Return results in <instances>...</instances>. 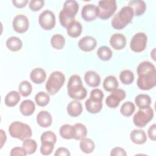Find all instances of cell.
Wrapping results in <instances>:
<instances>
[{
	"mask_svg": "<svg viewBox=\"0 0 156 156\" xmlns=\"http://www.w3.org/2000/svg\"><path fill=\"white\" fill-rule=\"evenodd\" d=\"M119 79L123 84L130 85L134 80V74L131 71L124 69L120 73Z\"/></svg>",
	"mask_w": 156,
	"mask_h": 156,
	"instance_id": "obj_36",
	"label": "cell"
},
{
	"mask_svg": "<svg viewBox=\"0 0 156 156\" xmlns=\"http://www.w3.org/2000/svg\"><path fill=\"white\" fill-rule=\"evenodd\" d=\"M41 142H50L55 144L57 141L56 135L52 131L48 130L44 132L40 137Z\"/></svg>",
	"mask_w": 156,
	"mask_h": 156,
	"instance_id": "obj_39",
	"label": "cell"
},
{
	"mask_svg": "<svg viewBox=\"0 0 156 156\" xmlns=\"http://www.w3.org/2000/svg\"><path fill=\"white\" fill-rule=\"evenodd\" d=\"M30 80L36 84L43 83L46 78V73L41 68H35L30 73Z\"/></svg>",
	"mask_w": 156,
	"mask_h": 156,
	"instance_id": "obj_21",
	"label": "cell"
},
{
	"mask_svg": "<svg viewBox=\"0 0 156 156\" xmlns=\"http://www.w3.org/2000/svg\"><path fill=\"white\" fill-rule=\"evenodd\" d=\"M35 101L38 106L44 107L49 104L50 101V96L47 93L40 91L36 94L35 96Z\"/></svg>",
	"mask_w": 156,
	"mask_h": 156,
	"instance_id": "obj_35",
	"label": "cell"
},
{
	"mask_svg": "<svg viewBox=\"0 0 156 156\" xmlns=\"http://www.w3.org/2000/svg\"><path fill=\"white\" fill-rule=\"evenodd\" d=\"M9 132L12 138L24 140L32 135L31 128L27 124L20 121H14L9 126Z\"/></svg>",
	"mask_w": 156,
	"mask_h": 156,
	"instance_id": "obj_6",
	"label": "cell"
},
{
	"mask_svg": "<svg viewBox=\"0 0 156 156\" xmlns=\"http://www.w3.org/2000/svg\"><path fill=\"white\" fill-rule=\"evenodd\" d=\"M118 82L116 78L113 76H108L106 77L103 82L104 89L109 92L118 88Z\"/></svg>",
	"mask_w": 156,
	"mask_h": 156,
	"instance_id": "obj_27",
	"label": "cell"
},
{
	"mask_svg": "<svg viewBox=\"0 0 156 156\" xmlns=\"http://www.w3.org/2000/svg\"><path fill=\"white\" fill-rule=\"evenodd\" d=\"M111 92L105 99V104L108 107L115 108L119 105L120 102L125 99L126 93L124 90L120 88H116Z\"/></svg>",
	"mask_w": 156,
	"mask_h": 156,
	"instance_id": "obj_12",
	"label": "cell"
},
{
	"mask_svg": "<svg viewBox=\"0 0 156 156\" xmlns=\"http://www.w3.org/2000/svg\"><path fill=\"white\" fill-rule=\"evenodd\" d=\"M0 132H1V148H2L4 144L6 141L7 136H6L5 133L4 132V130L2 129H1Z\"/></svg>",
	"mask_w": 156,
	"mask_h": 156,
	"instance_id": "obj_47",
	"label": "cell"
},
{
	"mask_svg": "<svg viewBox=\"0 0 156 156\" xmlns=\"http://www.w3.org/2000/svg\"><path fill=\"white\" fill-rule=\"evenodd\" d=\"M62 138L66 140L74 139V127L70 124H65L62 125L59 130Z\"/></svg>",
	"mask_w": 156,
	"mask_h": 156,
	"instance_id": "obj_31",
	"label": "cell"
},
{
	"mask_svg": "<svg viewBox=\"0 0 156 156\" xmlns=\"http://www.w3.org/2000/svg\"><path fill=\"white\" fill-rule=\"evenodd\" d=\"M97 41L96 39L91 36H85L82 38L78 42L79 49L85 52L93 51L96 46Z\"/></svg>",
	"mask_w": 156,
	"mask_h": 156,
	"instance_id": "obj_15",
	"label": "cell"
},
{
	"mask_svg": "<svg viewBox=\"0 0 156 156\" xmlns=\"http://www.w3.org/2000/svg\"><path fill=\"white\" fill-rule=\"evenodd\" d=\"M22 146L26 151L27 155H30L36 151L37 149V143L34 140L29 138L23 140Z\"/></svg>",
	"mask_w": 156,
	"mask_h": 156,
	"instance_id": "obj_32",
	"label": "cell"
},
{
	"mask_svg": "<svg viewBox=\"0 0 156 156\" xmlns=\"http://www.w3.org/2000/svg\"><path fill=\"white\" fill-rule=\"evenodd\" d=\"M74 139L80 140L87 135V129L86 126L82 123H76L74 126Z\"/></svg>",
	"mask_w": 156,
	"mask_h": 156,
	"instance_id": "obj_29",
	"label": "cell"
},
{
	"mask_svg": "<svg viewBox=\"0 0 156 156\" xmlns=\"http://www.w3.org/2000/svg\"><path fill=\"white\" fill-rule=\"evenodd\" d=\"M54 144L50 142H43L40 147V152L42 155H50L54 148Z\"/></svg>",
	"mask_w": 156,
	"mask_h": 156,
	"instance_id": "obj_40",
	"label": "cell"
},
{
	"mask_svg": "<svg viewBox=\"0 0 156 156\" xmlns=\"http://www.w3.org/2000/svg\"><path fill=\"white\" fill-rule=\"evenodd\" d=\"M21 99L20 92L16 91H11L5 96L4 102L8 107H12L18 104Z\"/></svg>",
	"mask_w": 156,
	"mask_h": 156,
	"instance_id": "obj_24",
	"label": "cell"
},
{
	"mask_svg": "<svg viewBox=\"0 0 156 156\" xmlns=\"http://www.w3.org/2000/svg\"><path fill=\"white\" fill-rule=\"evenodd\" d=\"M97 55L101 60L107 61L112 58V51L108 46H102L98 49Z\"/></svg>",
	"mask_w": 156,
	"mask_h": 156,
	"instance_id": "obj_34",
	"label": "cell"
},
{
	"mask_svg": "<svg viewBox=\"0 0 156 156\" xmlns=\"http://www.w3.org/2000/svg\"><path fill=\"white\" fill-rule=\"evenodd\" d=\"M154 117V110L149 107L146 108L140 109L133 116V122L138 127H144Z\"/></svg>",
	"mask_w": 156,
	"mask_h": 156,
	"instance_id": "obj_9",
	"label": "cell"
},
{
	"mask_svg": "<svg viewBox=\"0 0 156 156\" xmlns=\"http://www.w3.org/2000/svg\"><path fill=\"white\" fill-rule=\"evenodd\" d=\"M40 26L46 30H49L54 27L55 25V16L54 13L49 10L41 12L38 18Z\"/></svg>",
	"mask_w": 156,
	"mask_h": 156,
	"instance_id": "obj_11",
	"label": "cell"
},
{
	"mask_svg": "<svg viewBox=\"0 0 156 156\" xmlns=\"http://www.w3.org/2000/svg\"><path fill=\"white\" fill-rule=\"evenodd\" d=\"M98 16L102 20L110 18L116 10L115 0H102L98 2Z\"/></svg>",
	"mask_w": 156,
	"mask_h": 156,
	"instance_id": "obj_8",
	"label": "cell"
},
{
	"mask_svg": "<svg viewBox=\"0 0 156 156\" xmlns=\"http://www.w3.org/2000/svg\"><path fill=\"white\" fill-rule=\"evenodd\" d=\"M37 124L41 127H48L52 124V116L48 111H40L37 114Z\"/></svg>",
	"mask_w": 156,
	"mask_h": 156,
	"instance_id": "obj_17",
	"label": "cell"
},
{
	"mask_svg": "<svg viewBox=\"0 0 156 156\" xmlns=\"http://www.w3.org/2000/svg\"><path fill=\"white\" fill-rule=\"evenodd\" d=\"M35 110V103L30 99H26L22 101V102L20 104V111L21 113L25 116H29L32 115Z\"/></svg>",
	"mask_w": 156,
	"mask_h": 156,
	"instance_id": "obj_23",
	"label": "cell"
},
{
	"mask_svg": "<svg viewBox=\"0 0 156 156\" xmlns=\"http://www.w3.org/2000/svg\"><path fill=\"white\" fill-rule=\"evenodd\" d=\"M147 36L143 32H138L135 34L130 43L131 50L135 52H140L144 51L147 44Z\"/></svg>",
	"mask_w": 156,
	"mask_h": 156,
	"instance_id": "obj_10",
	"label": "cell"
},
{
	"mask_svg": "<svg viewBox=\"0 0 156 156\" xmlns=\"http://www.w3.org/2000/svg\"><path fill=\"white\" fill-rule=\"evenodd\" d=\"M84 79L86 83L91 87H97L101 83V77L95 71H88L85 73Z\"/></svg>",
	"mask_w": 156,
	"mask_h": 156,
	"instance_id": "obj_19",
	"label": "cell"
},
{
	"mask_svg": "<svg viewBox=\"0 0 156 156\" xmlns=\"http://www.w3.org/2000/svg\"><path fill=\"white\" fill-rule=\"evenodd\" d=\"M65 81V76L61 71H55L52 72L46 83V89L50 95L55 94L62 87Z\"/></svg>",
	"mask_w": 156,
	"mask_h": 156,
	"instance_id": "obj_7",
	"label": "cell"
},
{
	"mask_svg": "<svg viewBox=\"0 0 156 156\" xmlns=\"http://www.w3.org/2000/svg\"><path fill=\"white\" fill-rule=\"evenodd\" d=\"M82 18L86 21H91L98 17V9L94 4L85 5L81 11Z\"/></svg>",
	"mask_w": 156,
	"mask_h": 156,
	"instance_id": "obj_14",
	"label": "cell"
},
{
	"mask_svg": "<svg viewBox=\"0 0 156 156\" xmlns=\"http://www.w3.org/2000/svg\"><path fill=\"white\" fill-rule=\"evenodd\" d=\"M44 4V1L43 0H32L29 2V7L32 11L37 12L43 7Z\"/></svg>",
	"mask_w": 156,
	"mask_h": 156,
	"instance_id": "obj_41",
	"label": "cell"
},
{
	"mask_svg": "<svg viewBox=\"0 0 156 156\" xmlns=\"http://www.w3.org/2000/svg\"><path fill=\"white\" fill-rule=\"evenodd\" d=\"M12 3L17 8H23L28 3L27 0H13Z\"/></svg>",
	"mask_w": 156,
	"mask_h": 156,
	"instance_id": "obj_46",
	"label": "cell"
},
{
	"mask_svg": "<svg viewBox=\"0 0 156 156\" xmlns=\"http://www.w3.org/2000/svg\"><path fill=\"white\" fill-rule=\"evenodd\" d=\"M82 27L81 24L77 21H74L66 28V32L68 35L73 38H76L79 37L82 33Z\"/></svg>",
	"mask_w": 156,
	"mask_h": 156,
	"instance_id": "obj_26",
	"label": "cell"
},
{
	"mask_svg": "<svg viewBox=\"0 0 156 156\" xmlns=\"http://www.w3.org/2000/svg\"><path fill=\"white\" fill-rule=\"evenodd\" d=\"M133 16L132 9L128 5L124 6L113 17L111 21L112 26L115 29H122L130 23Z\"/></svg>",
	"mask_w": 156,
	"mask_h": 156,
	"instance_id": "obj_4",
	"label": "cell"
},
{
	"mask_svg": "<svg viewBox=\"0 0 156 156\" xmlns=\"http://www.w3.org/2000/svg\"><path fill=\"white\" fill-rule=\"evenodd\" d=\"M51 44L54 48L60 50L63 48L65 44V39L64 37L60 34H55L51 37Z\"/></svg>",
	"mask_w": 156,
	"mask_h": 156,
	"instance_id": "obj_33",
	"label": "cell"
},
{
	"mask_svg": "<svg viewBox=\"0 0 156 156\" xmlns=\"http://www.w3.org/2000/svg\"><path fill=\"white\" fill-rule=\"evenodd\" d=\"M135 102L140 109L146 108L151 104V98L146 94H140L135 97Z\"/></svg>",
	"mask_w": 156,
	"mask_h": 156,
	"instance_id": "obj_25",
	"label": "cell"
},
{
	"mask_svg": "<svg viewBox=\"0 0 156 156\" xmlns=\"http://www.w3.org/2000/svg\"><path fill=\"white\" fill-rule=\"evenodd\" d=\"M127 155L125 150L120 147H115L113 148L110 152L111 156H126Z\"/></svg>",
	"mask_w": 156,
	"mask_h": 156,
	"instance_id": "obj_43",
	"label": "cell"
},
{
	"mask_svg": "<svg viewBox=\"0 0 156 156\" xmlns=\"http://www.w3.org/2000/svg\"><path fill=\"white\" fill-rule=\"evenodd\" d=\"M67 91L69 96L74 100H82L87 94L86 88L83 86L80 77L77 74L72 75L67 84Z\"/></svg>",
	"mask_w": 156,
	"mask_h": 156,
	"instance_id": "obj_3",
	"label": "cell"
},
{
	"mask_svg": "<svg viewBox=\"0 0 156 156\" xmlns=\"http://www.w3.org/2000/svg\"><path fill=\"white\" fill-rule=\"evenodd\" d=\"M71 154L69 150L65 147H62L58 148L54 154L55 156H60V155L69 156Z\"/></svg>",
	"mask_w": 156,
	"mask_h": 156,
	"instance_id": "obj_45",
	"label": "cell"
},
{
	"mask_svg": "<svg viewBox=\"0 0 156 156\" xmlns=\"http://www.w3.org/2000/svg\"><path fill=\"white\" fill-rule=\"evenodd\" d=\"M66 110L69 115L73 117H76L82 113L83 111V107L79 101L74 100L71 101L68 104Z\"/></svg>",
	"mask_w": 156,
	"mask_h": 156,
	"instance_id": "obj_20",
	"label": "cell"
},
{
	"mask_svg": "<svg viewBox=\"0 0 156 156\" xmlns=\"http://www.w3.org/2000/svg\"><path fill=\"white\" fill-rule=\"evenodd\" d=\"M79 7V4L76 1L68 0L64 2L63 9L59 14V21L62 26L67 28L75 21V16Z\"/></svg>",
	"mask_w": 156,
	"mask_h": 156,
	"instance_id": "obj_2",
	"label": "cell"
},
{
	"mask_svg": "<svg viewBox=\"0 0 156 156\" xmlns=\"http://www.w3.org/2000/svg\"><path fill=\"white\" fill-rule=\"evenodd\" d=\"M135 110V106L134 104L130 101L125 102L120 108L121 113L124 116H131Z\"/></svg>",
	"mask_w": 156,
	"mask_h": 156,
	"instance_id": "obj_37",
	"label": "cell"
},
{
	"mask_svg": "<svg viewBox=\"0 0 156 156\" xmlns=\"http://www.w3.org/2000/svg\"><path fill=\"white\" fill-rule=\"evenodd\" d=\"M12 26L15 32L20 34H23L28 30L29 26V20L24 15H17L13 20Z\"/></svg>",
	"mask_w": 156,
	"mask_h": 156,
	"instance_id": "obj_13",
	"label": "cell"
},
{
	"mask_svg": "<svg viewBox=\"0 0 156 156\" xmlns=\"http://www.w3.org/2000/svg\"><path fill=\"white\" fill-rule=\"evenodd\" d=\"M79 146L83 152L85 154H90L94 151L95 148V144L91 139L83 138L80 140Z\"/></svg>",
	"mask_w": 156,
	"mask_h": 156,
	"instance_id": "obj_30",
	"label": "cell"
},
{
	"mask_svg": "<svg viewBox=\"0 0 156 156\" xmlns=\"http://www.w3.org/2000/svg\"><path fill=\"white\" fill-rule=\"evenodd\" d=\"M110 44L115 50H121L124 48L126 44V37L119 33L113 34L110 38Z\"/></svg>",
	"mask_w": 156,
	"mask_h": 156,
	"instance_id": "obj_16",
	"label": "cell"
},
{
	"mask_svg": "<svg viewBox=\"0 0 156 156\" xmlns=\"http://www.w3.org/2000/svg\"><path fill=\"white\" fill-rule=\"evenodd\" d=\"M130 139L135 144H143L147 141V136L143 130L134 129L130 133Z\"/></svg>",
	"mask_w": 156,
	"mask_h": 156,
	"instance_id": "obj_22",
	"label": "cell"
},
{
	"mask_svg": "<svg viewBox=\"0 0 156 156\" xmlns=\"http://www.w3.org/2000/svg\"><path fill=\"white\" fill-rule=\"evenodd\" d=\"M6 46L7 48L12 51H20L22 46L23 43L21 40L16 37H9L5 42Z\"/></svg>",
	"mask_w": 156,
	"mask_h": 156,
	"instance_id": "obj_28",
	"label": "cell"
},
{
	"mask_svg": "<svg viewBox=\"0 0 156 156\" xmlns=\"http://www.w3.org/2000/svg\"><path fill=\"white\" fill-rule=\"evenodd\" d=\"M18 90L20 93L23 97H27L31 94L32 91V86L29 81L24 80L20 83Z\"/></svg>",
	"mask_w": 156,
	"mask_h": 156,
	"instance_id": "obj_38",
	"label": "cell"
},
{
	"mask_svg": "<svg viewBox=\"0 0 156 156\" xmlns=\"http://www.w3.org/2000/svg\"><path fill=\"white\" fill-rule=\"evenodd\" d=\"M10 155L11 156H15V155H21V156H26L27 153L24 149L22 147H15L12 149Z\"/></svg>",
	"mask_w": 156,
	"mask_h": 156,
	"instance_id": "obj_42",
	"label": "cell"
},
{
	"mask_svg": "<svg viewBox=\"0 0 156 156\" xmlns=\"http://www.w3.org/2000/svg\"><path fill=\"white\" fill-rule=\"evenodd\" d=\"M156 124H153L151 125L147 130V134L149 138L152 140V141H155L156 140Z\"/></svg>",
	"mask_w": 156,
	"mask_h": 156,
	"instance_id": "obj_44",
	"label": "cell"
},
{
	"mask_svg": "<svg viewBox=\"0 0 156 156\" xmlns=\"http://www.w3.org/2000/svg\"><path fill=\"white\" fill-rule=\"evenodd\" d=\"M128 6L132 9L133 15L137 16L142 15L146 9V4L145 2L142 0L130 1L128 4Z\"/></svg>",
	"mask_w": 156,
	"mask_h": 156,
	"instance_id": "obj_18",
	"label": "cell"
},
{
	"mask_svg": "<svg viewBox=\"0 0 156 156\" xmlns=\"http://www.w3.org/2000/svg\"><path fill=\"white\" fill-rule=\"evenodd\" d=\"M136 73L138 75L136 83L140 89L149 90L156 85L155 67L150 62L140 63L136 68Z\"/></svg>",
	"mask_w": 156,
	"mask_h": 156,
	"instance_id": "obj_1",
	"label": "cell"
},
{
	"mask_svg": "<svg viewBox=\"0 0 156 156\" xmlns=\"http://www.w3.org/2000/svg\"><path fill=\"white\" fill-rule=\"evenodd\" d=\"M104 96V94L100 89H93L90 92V98L87 99L85 103L87 110L93 114L99 113L102 108Z\"/></svg>",
	"mask_w": 156,
	"mask_h": 156,
	"instance_id": "obj_5",
	"label": "cell"
}]
</instances>
